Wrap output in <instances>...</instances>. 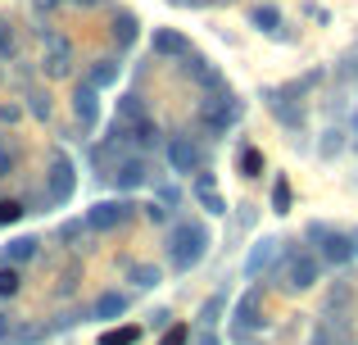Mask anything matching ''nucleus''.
<instances>
[{"label": "nucleus", "mask_w": 358, "mask_h": 345, "mask_svg": "<svg viewBox=\"0 0 358 345\" xmlns=\"http://www.w3.org/2000/svg\"><path fill=\"white\" fill-rule=\"evenodd\" d=\"M209 246H213L209 227H204L200 218L173 223V232H168V264H173V273H191V268L209 255Z\"/></svg>", "instance_id": "f257e3e1"}, {"label": "nucleus", "mask_w": 358, "mask_h": 345, "mask_svg": "<svg viewBox=\"0 0 358 345\" xmlns=\"http://www.w3.org/2000/svg\"><path fill=\"white\" fill-rule=\"evenodd\" d=\"M241 114H245V105H241L236 96H231L227 87H222V82H218V87H213V96H204V100H200V123L209 127L213 136L231 132V127L241 123Z\"/></svg>", "instance_id": "f03ea898"}, {"label": "nucleus", "mask_w": 358, "mask_h": 345, "mask_svg": "<svg viewBox=\"0 0 358 345\" xmlns=\"http://www.w3.org/2000/svg\"><path fill=\"white\" fill-rule=\"evenodd\" d=\"M73 195H78V164L64 150H50V164H45V200L64 209Z\"/></svg>", "instance_id": "7ed1b4c3"}, {"label": "nucleus", "mask_w": 358, "mask_h": 345, "mask_svg": "<svg viewBox=\"0 0 358 345\" xmlns=\"http://www.w3.org/2000/svg\"><path fill=\"white\" fill-rule=\"evenodd\" d=\"M277 277L286 282V291L304 295V291H313V286L322 282V264H317L313 255H304V250H290V255H286V268L277 264ZM281 282H277V286H281Z\"/></svg>", "instance_id": "20e7f679"}, {"label": "nucleus", "mask_w": 358, "mask_h": 345, "mask_svg": "<svg viewBox=\"0 0 358 345\" xmlns=\"http://www.w3.org/2000/svg\"><path fill=\"white\" fill-rule=\"evenodd\" d=\"M304 237L317 246V259H327V264H336V268H345V264L354 259V241H350V232H336V227H327V223H308Z\"/></svg>", "instance_id": "39448f33"}, {"label": "nucleus", "mask_w": 358, "mask_h": 345, "mask_svg": "<svg viewBox=\"0 0 358 345\" xmlns=\"http://www.w3.org/2000/svg\"><path fill=\"white\" fill-rule=\"evenodd\" d=\"M168 169L177 177H195L204 169V146L195 141V136H186V132H173L168 136Z\"/></svg>", "instance_id": "423d86ee"}, {"label": "nucleus", "mask_w": 358, "mask_h": 345, "mask_svg": "<svg viewBox=\"0 0 358 345\" xmlns=\"http://www.w3.org/2000/svg\"><path fill=\"white\" fill-rule=\"evenodd\" d=\"M136 218V204H127V200H96L87 209V232H118V227H127V223Z\"/></svg>", "instance_id": "0eeeda50"}, {"label": "nucleus", "mask_w": 358, "mask_h": 345, "mask_svg": "<svg viewBox=\"0 0 358 345\" xmlns=\"http://www.w3.org/2000/svg\"><path fill=\"white\" fill-rule=\"evenodd\" d=\"M263 100H268V109H272V118H277L281 127H290V132H304V105H299L295 96H286V91H263Z\"/></svg>", "instance_id": "6e6552de"}, {"label": "nucleus", "mask_w": 358, "mask_h": 345, "mask_svg": "<svg viewBox=\"0 0 358 345\" xmlns=\"http://www.w3.org/2000/svg\"><path fill=\"white\" fill-rule=\"evenodd\" d=\"M109 182H114L118 191L150 186V164H145V155H122V160L114 164V173H109Z\"/></svg>", "instance_id": "1a4fd4ad"}, {"label": "nucleus", "mask_w": 358, "mask_h": 345, "mask_svg": "<svg viewBox=\"0 0 358 345\" xmlns=\"http://www.w3.org/2000/svg\"><path fill=\"white\" fill-rule=\"evenodd\" d=\"M45 36V78H69L73 73V45L64 41V36H55V32H41Z\"/></svg>", "instance_id": "9d476101"}, {"label": "nucleus", "mask_w": 358, "mask_h": 345, "mask_svg": "<svg viewBox=\"0 0 358 345\" xmlns=\"http://www.w3.org/2000/svg\"><path fill=\"white\" fill-rule=\"evenodd\" d=\"M73 114H78L82 132H96V127H100V87L82 82V87L73 91Z\"/></svg>", "instance_id": "9b49d317"}, {"label": "nucleus", "mask_w": 358, "mask_h": 345, "mask_svg": "<svg viewBox=\"0 0 358 345\" xmlns=\"http://www.w3.org/2000/svg\"><path fill=\"white\" fill-rule=\"evenodd\" d=\"M277 246L281 241H272V237H259L250 246V255H245V277H250V282H259V277L268 273V264L277 259Z\"/></svg>", "instance_id": "f8f14e48"}, {"label": "nucleus", "mask_w": 358, "mask_h": 345, "mask_svg": "<svg viewBox=\"0 0 358 345\" xmlns=\"http://www.w3.org/2000/svg\"><path fill=\"white\" fill-rule=\"evenodd\" d=\"M250 27H259V32H263V36H272V41H281V36L290 41L286 18H281V9H277V5H254V9H250Z\"/></svg>", "instance_id": "ddd939ff"}, {"label": "nucleus", "mask_w": 358, "mask_h": 345, "mask_svg": "<svg viewBox=\"0 0 358 345\" xmlns=\"http://www.w3.org/2000/svg\"><path fill=\"white\" fill-rule=\"evenodd\" d=\"M150 45H155L159 59H182V55H191V41H186V32H177V27H159V32L150 36Z\"/></svg>", "instance_id": "4468645a"}, {"label": "nucleus", "mask_w": 358, "mask_h": 345, "mask_svg": "<svg viewBox=\"0 0 358 345\" xmlns=\"http://www.w3.org/2000/svg\"><path fill=\"white\" fill-rule=\"evenodd\" d=\"M195 200H200L213 218H218V213H227V200H222V191H218V177L204 173V169L195 173Z\"/></svg>", "instance_id": "2eb2a0df"}, {"label": "nucleus", "mask_w": 358, "mask_h": 345, "mask_svg": "<svg viewBox=\"0 0 358 345\" xmlns=\"http://www.w3.org/2000/svg\"><path fill=\"white\" fill-rule=\"evenodd\" d=\"M127 295H122V291H100L96 295V304H91V314H96V318L100 323H114V318H122V314H127Z\"/></svg>", "instance_id": "dca6fc26"}, {"label": "nucleus", "mask_w": 358, "mask_h": 345, "mask_svg": "<svg viewBox=\"0 0 358 345\" xmlns=\"http://www.w3.org/2000/svg\"><path fill=\"white\" fill-rule=\"evenodd\" d=\"M136 36H141V18L131 14V9H114V41H118V50H131Z\"/></svg>", "instance_id": "f3484780"}, {"label": "nucleus", "mask_w": 358, "mask_h": 345, "mask_svg": "<svg viewBox=\"0 0 358 345\" xmlns=\"http://www.w3.org/2000/svg\"><path fill=\"white\" fill-rule=\"evenodd\" d=\"M236 328H263V295L259 291H245L236 300Z\"/></svg>", "instance_id": "a211bd4d"}, {"label": "nucleus", "mask_w": 358, "mask_h": 345, "mask_svg": "<svg viewBox=\"0 0 358 345\" xmlns=\"http://www.w3.org/2000/svg\"><path fill=\"white\" fill-rule=\"evenodd\" d=\"M36 255H41V241L36 237H14L5 246V264H32Z\"/></svg>", "instance_id": "6ab92c4d"}, {"label": "nucleus", "mask_w": 358, "mask_h": 345, "mask_svg": "<svg viewBox=\"0 0 358 345\" xmlns=\"http://www.w3.org/2000/svg\"><path fill=\"white\" fill-rule=\"evenodd\" d=\"M182 69L191 73L195 82H204V87H218V82H222V78H218V69H213L204 55H195V50H191V55H182Z\"/></svg>", "instance_id": "aec40b11"}, {"label": "nucleus", "mask_w": 358, "mask_h": 345, "mask_svg": "<svg viewBox=\"0 0 358 345\" xmlns=\"http://www.w3.org/2000/svg\"><path fill=\"white\" fill-rule=\"evenodd\" d=\"M159 277H164V268H159V264H131L127 268V282L136 286V291H155Z\"/></svg>", "instance_id": "412c9836"}, {"label": "nucleus", "mask_w": 358, "mask_h": 345, "mask_svg": "<svg viewBox=\"0 0 358 345\" xmlns=\"http://www.w3.org/2000/svg\"><path fill=\"white\" fill-rule=\"evenodd\" d=\"M118 73H122L118 59H96V64H91V73H87V82L105 91V87H114V82H118Z\"/></svg>", "instance_id": "4be33fe9"}, {"label": "nucleus", "mask_w": 358, "mask_h": 345, "mask_svg": "<svg viewBox=\"0 0 358 345\" xmlns=\"http://www.w3.org/2000/svg\"><path fill=\"white\" fill-rule=\"evenodd\" d=\"M236 169H241V177H263V150L245 141L236 150Z\"/></svg>", "instance_id": "5701e85b"}, {"label": "nucleus", "mask_w": 358, "mask_h": 345, "mask_svg": "<svg viewBox=\"0 0 358 345\" xmlns=\"http://www.w3.org/2000/svg\"><path fill=\"white\" fill-rule=\"evenodd\" d=\"M0 59H18V27L5 14H0Z\"/></svg>", "instance_id": "b1692460"}, {"label": "nucleus", "mask_w": 358, "mask_h": 345, "mask_svg": "<svg viewBox=\"0 0 358 345\" xmlns=\"http://www.w3.org/2000/svg\"><path fill=\"white\" fill-rule=\"evenodd\" d=\"M141 341V328H131V323H122V328H109L100 332V345H136Z\"/></svg>", "instance_id": "393cba45"}, {"label": "nucleus", "mask_w": 358, "mask_h": 345, "mask_svg": "<svg viewBox=\"0 0 358 345\" xmlns=\"http://www.w3.org/2000/svg\"><path fill=\"white\" fill-rule=\"evenodd\" d=\"M159 136H164V132H159V123H155V118H136V146H141V150H155V146H159Z\"/></svg>", "instance_id": "a878e982"}, {"label": "nucleus", "mask_w": 358, "mask_h": 345, "mask_svg": "<svg viewBox=\"0 0 358 345\" xmlns=\"http://www.w3.org/2000/svg\"><path fill=\"white\" fill-rule=\"evenodd\" d=\"M341 150H345V132H341V127H327L322 141H317V155H322V160H336Z\"/></svg>", "instance_id": "bb28decb"}, {"label": "nucleus", "mask_w": 358, "mask_h": 345, "mask_svg": "<svg viewBox=\"0 0 358 345\" xmlns=\"http://www.w3.org/2000/svg\"><path fill=\"white\" fill-rule=\"evenodd\" d=\"M18 286H23V273H18V264H0V300L18 295Z\"/></svg>", "instance_id": "cd10ccee"}, {"label": "nucleus", "mask_w": 358, "mask_h": 345, "mask_svg": "<svg viewBox=\"0 0 358 345\" xmlns=\"http://www.w3.org/2000/svg\"><path fill=\"white\" fill-rule=\"evenodd\" d=\"M14 169H18V150L9 146V136L0 132V182H5V177L14 173Z\"/></svg>", "instance_id": "c85d7f7f"}, {"label": "nucleus", "mask_w": 358, "mask_h": 345, "mask_svg": "<svg viewBox=\"0 0 358 345\" xmlns=\"http://www.w3.org/2000/svg\"><path fill=\"white\" fill-rule=\"evenodd\" d=\"M118 118H145V96H122V105H118Z\"/></svg>", "instance_id": "c756f323"}, {"label": "nucleus", "mask_w": 358, "mask_h": 345, "mask_svg": "<svg viewBox=\"0 0 358 345\" xmlns=\"http://www.w3.org/2000/svg\"><path fill=\"white\" fill-rule=\"evenodd\" d=\"M272 213H290V182L286 177L272 186Z\"/></svg>", "instance_id": "7c9ffc66"}, {"label": "nucleus", "mask_w": 358, "mask_h": 345, "mask_svg": "<svg viewBox=\"0 0 358 345\" xmlns=\"http://www.w3.org/2000/svg\"><path fill=\"white\" fill-rule=\"evenodd\" d=\"M27 109H32V118H50V96H45V91H32V96H27Z\"/></svg>", "instance_id": "2f4dec72"}, {"label": "nucleus", "mask_w": 358, "mask_h": 345, "mask_svg": "<svg viewBox=\"0 0 358 345\" xmlns=\"http://www.w3.org/2000/svg\"><path fill=\"white\" fill-rule=\"evenodd\" d=\"M23 213H27L23 200H0V223H18Z\"/></svg>", "instance_id": "473e14b6"}, {"label": "nucleus", "mask_w": 358, "mask_h": 345, "mask_svg": "<svg viewBox=\"0 0 358 345\" xmlns=\"http://www.w3.org/2000/svg\"><path fill=\"white\" fill-rule=\"evenodd\" d=\"M218 314H222V295H213V300H204L200 323H204V328H213V323H218Z\"/></svg>", "instance_id": "72a5a7b5"}, {"label": "nucleus", "mask_w": 358, "mask_h": 345, "mask_svg": "<svg viewBox=\"0 0 358 345\" xmlns=\"http://www.w3.org/2000/svg\"><path fill=\"white\" fill-rule=\"evenodd\" d=\"M182 200V186L177 182H159V204H177Z\"/></svg>", "instance_id": "f704fd0d"}, {"label": "nucleus", "mask_w": 358, "mask_h": 345, "mask_svg": "<svg viewBox=\"0 0 358 345\" xmlns=\"http://www.w3.org/2000/svg\"><path fill=\"white\" fill-rule=\"evenodd\" d=\"M82 232H87V223H64V227H59V241H82Z\"/></svg>", "instance_id": "c9c22d12"}, {"label": "nucleus", "mask_w": 358, "mask_h": 345, "mask_svg": "<svg viewBox=\"0 0 358 345\" xmlns=\"http://www.w3.org/2000/svg\"><path fill=\"white\" fill-rule=\"evenodd\" d=\"M159 345H186V328H173V332H164V341Z\"/></svg>", "instance_id": "e433bc0d"}, {"label": "nucleus", "mask_w": 358, "mask_h": 345, "mask_svg": "<svg viewBox=\"0 0 358 345\" xmlns=\"http://www.w3.org/2000/svg\"><path fill=\"white\" fill-rule=\"evenodd\" d=\"M0 118H5V123H18V118H23V105H0Z\"/></svg>", "instance_id": "4c0bfd02"}, {"label": "nucleus", "mask_w": 358, "mask_h": 345, "mask_svg": "<svg viewBox=\"0 0 358 345\" xmlns=\"http://www.w3.org/2000/svg\"><path fill=\"white\" fill-rule=\"evenodd\" d=\"M168 323H173V314H168V309H155V314H150V328H168Z\"/></svg>", "instance_id": "58836bf2"}, {"label": "nucleus", "mask_w": 358, "mask_h": 345, "mask_svg": "<svg viewBox=\"0 0 358 345\" xmlns=\"http://www.w3.org/2000/svg\"><path fill=\"white\" fill-rule=\"evenodd\" d=\"M9 332H14V318H9V314L0 309V341H9Z\"/></svg>", "instance_id": "ea45409f"}, {"label": "nucleus", "mask_w": 358, "mask_h": 345, "mask_svg": "<svg viewBox=\"0 0 358 345\" xmlns=\"http://www.w3.org/2000/svg\"><path fill=\"white\" fill-rule=\"evenodd\" d=\"M304 14H308V18H317V23H327V18H331L322 5H304Z\"/></svg>", "instance_id": "a19ab883"}, {"label": "nucleus", "mask_w": 358, "mask_h": 345, "mask_svg": "<svg viewBox=\"0 0 358 345\" xmlns=\"http://www.w3.org/2000/svg\"><path fill=\"white\" fill-rule=\"evenodd\" d=\"M145 218H155V223H164L168 213H164V204H145Z\"/></svg>", "instance_id": "79ce46f5"}, {"label": "nucleus", "mask_w": 358, "mask_h": 345, "mask_svg": "<svg viewBox=\"0 0 358 345\" xmlns=\"http://www.w3.org/2000/svg\"><path fill=\"white\" fill-rule=\"evenodd\" d=\"M69 5H78V9H100L105 0H69Z\"/></svg>", "instance_id": "37998d69"}, {"label": "nucleus", "mask_w": 358, "mask_h": 345, "mask_svg": "<svg viewBox=\"0 0 358 345\" xmlns=\"http://www.w3.org/2000/svg\"><path fill=\"white\" fill-rule=\"evenodd\" d=\"M55 5H64V0H36V9H41V14H50Z\"/></svg>", "instance_id": "c03bdc74"}, {"label": "nucleus", "mask_w": 358, "mask_h": 345, "mask_svg": "<svg viewBox=\"0 0 358 345\" xmlns=\"http://www.w3.org/2000/svg\"><path fill=\"white\" fill-rule=\"evenodd\" d=\"M350 132H354V146H358V105H354V114H350Z\"/></svg>", "instance_id": "a18cd8bd"}, {"label": "nucleus", "mask_w": 358, "mask_h": 345, "mask_svg": "<svg viewBox=\"0 0 358 345\" xmlns=\"http://www.w3.org/2000/svg\"><path fill=\"white\" fill-rule=\"evenodd\" d=\"M345 73H354V78H358V55H350V59H345Z\"/></svg>", "instance_id": "49530a36"}, {"label": "nucleus", "mask_w": 358, "mask_h": 345, "mask_svg": "<svg viewBox=\"0 0 358 345\" xmlns=\"http://www.w3.org/2000/svg\"><path fill=\"white\" fill-rule=\"evenodd\" d=\"M173 5H186V9H200V5H209V0H173Z\"/></svg>", "instance_id": "de8ad7c7"}, {"label": "nucleus", "mask_w": 358, "mask_h": 345, "mask_svg": "<svg viewBox=\"0 0 358 345\" xmlns=\"http://www.w3.org/2000/svg\"><path fill=\"white\" fill-rule=\"evenodd\" d=\"M200 345H222V341L213 337V332H204V337H200Z\"/></svg>", "instance_id": "09e8293b"}, {"label": "nucleus", "mask_w": 358, "mask_h": 345, "mask_svg": "<svg viewBox=\"0 0 358 345\" xmlns=\"http://www.w3.org/2000/svg\"><path fill=\"white\" fill-rule=\"evenodd\" d=\"M350 241H354V259H358V232H350Z\"/></svg>", "instance_id": "8fccbe9b"}, {"label": "nucleus", "mask_w": 358, "mask_h": 345, "mask_svg": "<svg viewBox=\"0 0 358 345\" xmlns=\"http://www.w3.org/2000/svg\"><path fill=\"white\" fill-rule=\"evenodd\" d=\"M218 5H227V0H218Z\"/></svg>", "instance_id": "3c124183"}]
</instances>
